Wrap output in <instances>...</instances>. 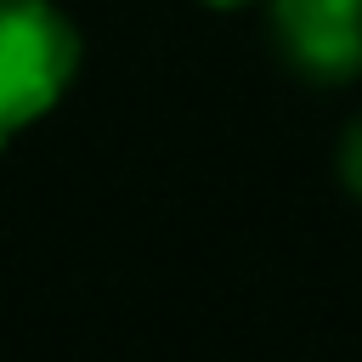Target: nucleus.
Wrapping results in <instances>:
<instances>
[{
    "label": "nucleus",
    "instance_id": "7ed1b4c3",
    "mask_svg": "<svg viewBox=\"0 0 362 362\" xmlns=\"http://www.w3.org/2000/svg\"><path fill=\"white\" fill-rule=\"evenodd\" d=\"M339 181L362 198V119L345 130V141H339Z\"/></svg>",
    "mask_w": 362,
    "mask_h": 362
},
{
    "label": "nucleus",
    "instance_id": "20e7f679",
    "mask_svg": "<svg viewBox=\"0 0 362 362\" xmlns=\"http://www.w3.org/2000/svg\"><path fill=\"white\" fill-rule=\"evenodd\" d=\"M204 6H215V11H232V6H249V0H204Z\"/></svg>",
    "mask_w": 362,
    "mask_h": 362
},
{
    "label": "nucleus",
    "instance_id": "f257e3e1",
    "mask_svg": "<svg viewBox=\"0 0 362 362\" xmlns=\"http://www.w3.org/2000/svg\"><path fill=\"white\" fill-rule=\"evenodd\" d=\"M74 68L79 28L51 0H0V147L68 96Z\"/></svg>",
    "mask_w": 362,
    "mask_h": 362
},
{
    "label": "nucleus",
    "instance_id": "f03ea898",
    "mask_svg": "<svg viewBox=\"0 0 362 362\" xmlns=\"http://www.w3.org/2000/svg\"><path fill=\"white\" fill-rule=\"evenodd\" d=\"M277 51L311 79L362 74V0H272Z\"/></svg>",
    "mask_w": 362,
    "mask_h": 362
}]
</instances>
